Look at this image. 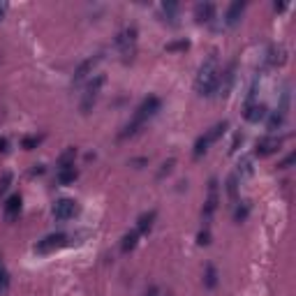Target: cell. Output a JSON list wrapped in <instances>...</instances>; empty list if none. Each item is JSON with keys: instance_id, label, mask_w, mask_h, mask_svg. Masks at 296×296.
<instances>
[{"instance_id": "cell-10", "label": "cell", "mask_w": 296, "mask_h": 296, "mask_svg": "<svg viewBox=\"0 0 296 296\" xmlns=\"http://www.w3.org/2000/svg\"><path fill=\"white\" fill-rule=\"evenodd\" d=\"M266 113H269V109H266V105H259V102H250V105H245V121L248 123H259L266 118Z\"/></svg>"}, {"instance_id": "cell-26", "label": "cell", "mask_w": 296, "mask_h": 296, "mask_svg": "<svg viewBox=\"0 0 296 296\" xmlns=\"http://www.w3.org/2000/svg\"><path fill=\"white\" fill-rule=\"evenodd\" d=\"M190 49V40H176V42H169L165 46V51L174 53V51H188Z\"/></svg>"}, {"instance_id": "cell-20", "label": "cell", "mask_w": 296, "mask_h": 296, "mask_svg": "<svg viewBox=\"0 0 296 296\" xmlns=\"http://www.w3.org/2000/svg\"><path fill=\"white\" fill-rule=\"evenodd\" d=\"M74 157H77V148H67L61 157H58V169H65V167H74Z\"/></svg>"}, {"instance_id": "cell-1", "label": "cell", "mask_w": 296, "mask_h": 296, "mask_svg": "<svg viewBox=\"0 0 296 296\" xmlns=\"http://www.w3.org/2000/svg\"><path fill=\"white\" fill-rule=\"evenodd\" d=\"M218 79H220V67H218V56L211 53L206 61L201 63L199 74L194 79V88L197 93L204 97H211L218 93Z\"/></svg>"}, {"instance_id": "cell-4", "label": "cell", "mask_w": 296, "mask_h": 296, "mask_svg": "<svg viewBox=\"0 0 296 296\" xmlns=\"http://www.w3.org/2000/svg\"><path fill=\"white\" fill-rule=\"evenodd\" d=\"M218 204H220V183L215 178H211L209 183V194H206V201H204V211H201V218L209 227L211 218H213V213L218 211Z\"/></svg>"}, {"instance_id": "cell-37", "label": "cell", "mask_w": 296, "mask_h": 296, "mask_svg": "<svg viewBox=\"0 0 296 296\" xmlns=\"http://www.w3.org/2000/svg\"><path fill=\"white\" fill-rule=\"evenodd\" d=\"M144 296H160V289H157L155 285H153V287H148V289H146V294H144Z\"/></svg>"}, {"instance_id": "cell-28", "label": "cell", "mask_w": 296, "mask_h": 296, "mask_svg": "<svg viewBox=\"0 0 296 296\" xmlns=\"http://www.w3.org/2000/svg\"><path fill=\"white\" fill-rule=\"evenodd\" d=\"M162 12H165L167 19L174 21V17L178 14V5H176V2H165V5H162Z\"/></svg>"}, {"instance_id": "cell-8", "label": "cell", "mask_w": 296, "mask_h": 296, "mask_svg": "<svg viewBox=\"0 0 296 296\" xmlns=\"http://www.w3.org/2000/svg\"><path fill=\"white\" fill-rule=\"evenodd\" d=\"M97 63H100V56H90V58H86L84 63H79V67L74 70V77H72V81H74V84H81V81H84L88 74H93V70H95Z\"/></svg>"}, {"instance_id": "cell-12", "label": "cell", "mask_w": 296, "mask_h": 296, "mask_svg": "<svg viewBox=\"0 0 296 296\" xmlns=\"http://www.w3.org/2000/svg\"><path fill=\"white\" fill-rule=\"evenodd\" d=\"M213 17H215V5L213 2H199V5H194V19L199 23H209Z\"/></svg>"}, {"instance_id": "cell-7", "label": "cell", "mask_w": 296, "mask_h": 296, "mask_svg": "<svg viewBox=\"0 0 296 296\" xmlns=\"http://www.w3.org/2000/svg\"><path fill=\"white\" fill-rule=\"evenodd\" d=\"M65 243H67V236L65 234H49V236H44L42 241L35 245V250L37 253H51V250L63 248Z\"/></svg>"}, {"instance_id": "cell-19", "label": "cell", "mask_w": 296, "mask_h": 296, "mask_svg": "<svg viewBox=\"0 0 296 296\" xmlns=\"http://www.w3.org/2000/svg\"><path fill=\"white\" fill-rule=\"evenodd\" d=\"M227 127H229V123H227V121L218 123V125H213V127H211V130L206 132V139H209L211 144H213V141H218L220 137H222V134L227 132Z\"/></svg>"}, {"instance_id": "cell-22", "label": "cell", "mask_w": 296, "mask_h": 296, "mask_svg": "<svg viewBox=\"0 0 296 296\" xmlns=\"http://www.w3.org/2000/svg\"><path fill=\"white\" fill-rule=\"evenodd\" d=\"M269 63L271 65H282L285 63V46H273L269 51Z\"/></svg>"}, {"instance_id": "cell-21", "label": "cell", "mask_w": 296, "mask_h": 296, "mask_svg": "<svg viewBox=\"0 0 296 296\" xmlns=\"http://www.w3.org/2000/svg\"><path fill=\"white\" fill-rule=\"evenodd\" d=\"M227 194H229V199L236 201L238 199V176L232 174L227 178Z\"/></svg>"}, {"instance_id": "cell-11", "label": "cell", "mask_w": 296, "mask_h": 296, "mask_svg": "<svg viewBox=\"0 0 296 296\" xmlns=\"http://www.w3.org/2000/svg\"><path fill=\"white\" fill-rule=\"evenodd\" d=\"M236 65L232 63L229 67H227L222 74H220V79H218V93L220 95H229V90H232V86H234V79H236Z\"/></svg>"}, {"instance_id": "cell-35", "label": "cell", "mask_w": 296, "mask_h": 296, "mask_svg": "<svg viewBox=\"0 0 296 296\" xmlns=\"http://www.w3.org/2000/svg\"><path fill=\"white\" fill-rule=\"evenodd\" d=\"M241 141H243V137H241V134H236L234 141H232V148H229V153H234L236 148H238V144H241Z\"/></svg>"}, {"instance_id": "cell-38", "label": "cell", "mask_w": 296, "mask_h": 296, "mask_svg": "<svg viewBox=\"0 0 296 296\" xmlns=\"http://www.w3.org/2000/svg\"><path fill=\"white\" fill-rule=\"evenodd\" d=\"M5 9H7V5H0V19H2V14H5Z\"/></svg>"}, {"instance_id": "cell-17", "label": "cell", "mask_w": 296, "mask_h": 296, "mask_svg": "<svg viewBox=\"0 0 296 296\" xmlns=\"http://www.w3.org/2000/svg\"><path fill=\"white\" fill-rule=\"evenodd\" d=\"M139 232L137 229H132V232H127V234L123 236V241H121V250L123 253H130V250H134L137 248V243H139Z\"/></svg>"}, {"instance_id": "cell-6", "label": "cell", "mask_w": 296, "mask_h": 296, "mask_svg": "<svg viewBox=\"0 0 296 296\" xmlns=\"http://www.w3.org/2000/svg\"><path fill=\"white\" fill-rule=\"evenodd\" d=\"M282 141L278 137H261L257 144H254V155L257 157H269L273 153H278V148Z\"/></svg>"}, {"instance_id": "cell-27", "label": "cell", "mask_w": 296, "mask_h": 296, "mask_svg": "<svg viewBox=\"0 0 296 296\" xmlns=\"http://www.w3.org/2000/svg\"><path fill=\"white\" fill-rule=\"evenodd\" d=\"M248 215H250V206H248V204H241V206H236V211H234V220H236V222H243Z\"/></svg>"}, {"instance_id": "cell-3", "label": "cell", "mask_w": 296, "mask_h": 296, "mask_svg": "<svg viewBox=\"0 0 296 296\" xmlns=\"http://www.w3.org/2000/svg\"><path fill=\"white\" fill-rule=\"evenodd\" d=\"M116 46H118V51L123 53V58L130 61L132 56H134V51H137V28L132 26V28L121 30L118 37H116Z\"/></svg>"}, {"instance_id": "cell-18", "label": "cell", "mask_w": 296, "mask_h": 296, "mask_svg": "<svg viewBox=\"0 0 296 296\" xmlns=\"http://www.w3.org/2000/svg\"><path fill=\"white\" fill-rule=\"evenodd\" d=\"M204 285L209 289H213L218 285V269L213 264H206V269H204Z\"/></svg>"}, {"instance_id": "cell-31", "label": "cell", "mask_w": 296, "mask_h": 296, "mask_svg": "<svg viewBox=\"0 0 296 296\" xmlns=\"http://www.w3.org/2000/svg\"><path fill=\"white\" fill-rule=\"evenodd\" d=\"M197 243H199V245H209V243H211V232H209V227H204L199 234H197Z\"/></svg>"}, {"instance_id": "cell-36", "label": "cell", "mask_w": 296, "mask_h": 296, "mask_svg": "<svg viewBox=\"0 0 296 296\" xmlns=\"http://www.w3.org/2000/svg\"><path fill=\"white\" fill-rule=\"evenodd\" d=\"M9 150V141L5 137H0V153H7Z\"/></svg>"}, {"instance_id": "cell-32", "label": "cell", "mask_w": 296, "mask_h": 296, "mask_svg": "<svg viewBox=\"0 0 296 296\" xmlns=\"http://www.w3.org/2000/svg\"><path fill=\"white\" fill-rule=\"evenodd\" d=\"M294 162H296V155H294V153H289L285 160H280V162H278V169H289Z\"/></svg>"}, {"instance_id": "cell-30", "label": "cell", "mask_w": 296, "mask_h": 296, "mask_svg": "<svg viewBox=\"0 0 296 296\" xmlns=\"http://www.w3.org/2000/svg\"><path fill=\"white\" fill-rule=\"evenodd\" d=\"M37 144H40V139H37V137H23V139H21V148H26V150H33V148H37Z\"/></svg>"}, {"instance_id": "cell-15", "label": "cell", "mask_w": 296, "mask_h": 296, "mask_svg": "<svg viewBox=\"0 0 296 296\" xmlns=\"http://www.w3.org/2000/svg\"><path fill=\"white\" fill-rule=\"evenodd\" d=\"M155 218H157V211H148V213H141L139 220H137V232L139 234H148L153 225H155Z\"/></svg>"}, {"instance_id": "cell-16", "label": "cell", "mask_w": 296, "mask_h": 296, "mask_svg": "<svg viewBox=\"0 0 296 296\" xmlns=\"http://www.w3.org/2000/svg\"><path fill=\"white\" fill-rule=\"evenodd\" d=\"M79 178V169L77 167H65V169H58L56 171V181L58 185H70Z\"/></svg>"}, {"instance_id": "cell-13", "label": "cell", "mask_w": 296, "mask_h": 296, "mask_svg": "<svg viewBox=\"0 0 296 296\" xmlns=\"http://www.w3.org/2000/svg\"><path fill=\"white\" fill-rule=\"evenodd\" d=\"M243 9H245L243 0H236V2H232V5H229V9H227V14H225V23H227V26H236V23L241 21Z\"/></svg>"}, {"instance_id": "cell-29", "label": "cell", "mask_w": 296, "mask_h": 296, "mask_svg": "<svg viewBox=\"0 0 296 296\" xmlns=\"http://www.w3.org/2000/svg\"><path fill=\"white\" fill-rule=\"evenodd\" d=\"M174 165H176V160L174 157H169L165 165H162V169H160V174H157V178H165L167 174H171V169H174Z\"/></svg>"}, {"instance_id": "cell-2", "label": "cell", "mask_w": 296, "mask_h": 296, "mask_svg": "<svg viewBox=\"0 0 296 296\" xmlns=\"http://www.w3.org/2000/svg\"><path fill=\"white\" fill-rule=\"evenodd\" d=\"M160 106H162V102H160V97L155 95H148L141 100V105L137 106V111H134V116H132V121L123 127L121 137L125 139V137H132V134H137V132L144 127V123L148 121V118H153L157 111H160Z\"/></svg>"}, {"instance_id": "cell-34", "label": "cell", "mask_w": 296, "mask_h": 296, "mask_svg": "<svg viewBox=\"0 0 296 296\" xmlns=\"http://www.w3.org/2000/svg\"><path fill=\"white\" fill-rule=\"evenodd\" d=\"M5 287H7V271L2 269V264H0V292Z\"/></svg>"}, {"instance_id": "cell-14", "label": "cell", "mask_w": 296, "mask_h": 296, "mask_svg": "<svg viewBox=\"0 0 296 296\" xmlns=\"http://www.w3.org/2000/svg\"><path fill=\"white\" fill-rule=\"evenodd\" d=\"M2 213H5L7 220H17L19 213H21V194H12V197L5 201V206H2Z\"/></svg>"}, {"instance_id": "cell-5", "label": "cell", "mask_w": 296, "mask_h": 296, "mask_svg": "<svg viewBox=\"0 0 296 296\" xmlns=\"http://www.w3.org/2000/svg\"><path fill=\"white\" fill-rule=\"evenodd\" d=\"M102 86H105V74H97V77L86 86V93H84V97H81V111L84 113H88L90 109H93V105H95L97 97H100Z\"/></svg>"}, {"instance_id": "cell-25", "label": "cell", "mask_w": 296, "mask_h": 296, "mask_svg": "<svg viewBox=\"0 0 296 296\" xmlns=\"http://www.w3.org/2000/svg\"><path fill=\"white\" fill-rule=\"evenodd\" d=\"M241 178L245 176H253V157H241V162H238V174Z\"/></svg>"}, {"instance_id": "cell-23", "label": "cell", "mask_w": 296, "mask_h": 296, "mask_svg": "<svg viewBox=\"0 0 296 296\" xmlns=\"http://www.w3.org/2000/svg\"><path fill=\"white\" fill-rule=\"evenodd\" d=\"M282 123H285V113L273 111V113L269 116V123H266V127H269L271 132H273V130H280V127H282Z\"/></svg>"}, {"instance_id": "cell-33", "label": "cell", "mask_w": 296, "mask_h": 296, "mask_svg": "<svg viewBox=\"0 0 296 296\" xmlns=\"http://www.w3.org/2000/svg\"><path fill=\"white\" fill-rule=\"evenodd\" d=\"M9 183H12V174H2V178H0V194L7 190Z\"/></svg>"}, {"instance_id": "cell-9", "label": "cell", "mask_w": 296, "mask_h": 296, "mask_svg": "<svg viewBox=\"0 0 296 296\" xmlns=\"http://www.w3.org/2000/svg\"><path fill=\"white\" fill-rule=\"evenodd\" d=\"M77 211V204L72 199H58L56 206H53V218L56 220H70Z\"/></svg>"}, {"instance_id": "cell-24", "label": "cell", "mask_w": 296, "mask_h": 296, "mask_svg": "<svg viewBox=\"0 0 296 296\" xmlns=\"http://www.w3.org/2000/svg\"><path fill=\"white\" fill-rule=\"evenodd\" d=\"M209 146H211V141L206 139V134H201L199 139L194 141V150H192V155H194V157H201L204 153H206V150H209Z\"/></svg>"}]
</instances>
